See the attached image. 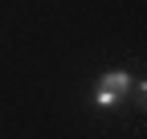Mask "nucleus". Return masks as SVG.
<instances>
[{"label":"nucleus","mask_w":147,"mask_h":139,"mask_svg":"<svg viewBox=\"0 0 147 139\" xmlns=\"http://www.w3.org/2000/svg\"><path fill=\"white\" fill-rule=\"evenodd\" d=\"M131 90V78L123 74V70H110V74L98 82V94H94V102L98 107H119V98Z\"/></svg>","instance_id":"1"}]
</instances>
